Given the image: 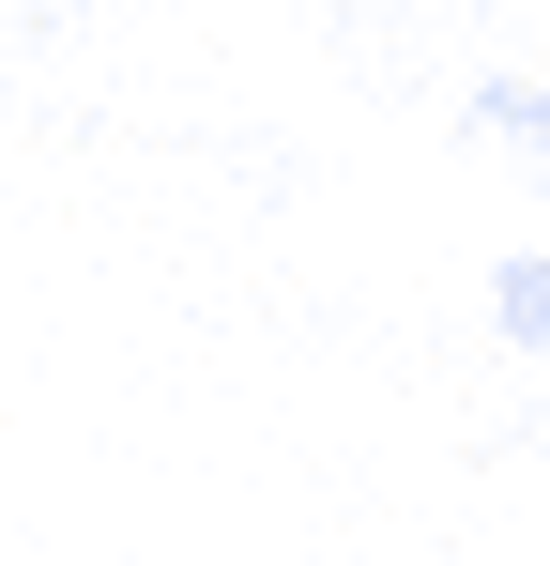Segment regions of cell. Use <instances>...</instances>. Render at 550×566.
Masks as SVG:
<instances>
[{"instance_id": "cell-2", "label": "cell", "mask_w": 550, "mask_h": 566, "mask_svg": "<svg viewBox=\"0 0 550 566\" xmlns=\"http://www.w3.org/2000/svg\"><path fill=\"white\" fill-rule=\"evenodd\" d=\"M489 337H505V353H536V368H550V245H520V261L489 276Z\"/></svg>"}, {"instance_id": "cell-1", "label": "cell", "mask_w": 550, "mask_h": 566, "mask_svg": "<svg viewBox=\"0 0 550 566\" xmlns=\"http://www.w3.org/2000/svg\"><path fill=\"white\" fill-rule=\"evenodd\" d=\"M458 123H474V138H505V154H536V169H550V77H474V93H458Z\"/></svg>"}]
</instances>
